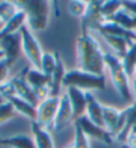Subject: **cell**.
I'll use <instances>...</instances> for the list:
<instances>
[{"mask_svg": "<svg viewBox=\"0 0 136 148\" xmlns=\"http://www.w3.org/2000/svg\"><path fill=\"white\" fill-rule=\"evenodd\" d=\"M77 69L95 75H105V52L90 33L81 34L75 42Z\"/></svg>", "mask_w": 136, "mask_h": 148, "instance_id": "1", "label": "cell"}, {"mask_svg": "<svg viewBox=\"0 0 136 148\" xmlns=\"http://www.w3.org/2000/svg\"><path fill=\"white\" fill-rule=\"evenodd\" d=\"M17 8L25 12L27 27L29 31L44 32L48 28L52 1L48 0H23L15 1Z\"/></svg>", "mask_w": 136, "mask_h": 148, "instance_id": "2", "label": "cell"}, {"mask_svg": "<svg viewBox=\"0 0 136 148\" xmlns=\"http://www.w3.org/2000/svg\"><path fill=\"white\" fill-rule=\"evenodd\" d=\"M105 64L110 71V77L118 94L126 102H133L132 90L130 86V77L126 74L122 60L112 53H105Z\"/></svg>", "mask_w": 136, "mask_h": 148, "instance_id": "3", "label": "cell"}, {"mask_svg": "<svg viewBox=\"0 0 136 148\" xmlns=\"http://www.w3.org/2000/svg\"><path fill=\"white\" fill-rule=\"evenodd\" d=\"M66 89L74 87V89L82 90L85 92H89L91 90H105L106 89V77L105 75H95L86 71L78 70H70L66 73L64 83Z\"/></svg>", "mask_w": 136, "mask_h": 148, "instance_id": "4", "label": "cell"}, {"mask_svg": "<svg viewBox=\"0 0 136 148\" xmlns=\"http://www.w3.org/2000/svg\"><path fill=\"white\" fill-rule=\"evenodd\" d=\"M20 36H21V50L24 56L27 57L29 64L32 65V68L40 70V62L44 52L37 38L33 36V33L29 31L27 25H24L20 29Z\"/></svg>", "mask_w": 136, "mask_h": 148, "instance_id": "5", "label": "cell"}, {"mask_svg": "<svg viewBox=\"0 0 136 148\" xmlns=\"http://www.w3.org/2000/svg\"><path fill=\"white\" fill-rule=\"evenodd\" d=\"M25 81L29 85L32 90L34 91L38 101H44L48 97H50V77L45 75L42 71L37 69L29 68L25 74Z\"/></svg>", "mask_w": 136, "mask_h": 148, "instance_id": "6", "label": "cell"}, {"mask_svg": "<svg viewBox=\"0 0 136 148\" xmlns=\"http://www.w3.org/2000/svg\"><path fill=\"white\" fill-rule=\"evenodd\" d=\"M59 97H48L46 99H44V101H41L40 103H38V106L36 107V111H37L36 123L40 127L46 128L50 124L53 126L57 110H58Z\"/></svg>", "mask_w": 136, "mask_h": 148, "instance_id": "7", "label": "cell"}, {"mask_svg": "<svg viewBox=\"0 0 136 148\" xmlns=\"http://www.w3.org/2000/svg\"><path fill=\"white\" fill-rule=\"evenodd\" d=\"M28 69L29 68H25L24 71H20L17 75H15V77H13L12 79H10L8 82H10L11 86H12L15 97H20V98H23L24 101L29 102L31 105L37 107L40 101H38V98L36 97V94H34V91L29 87V85L27 83V81H25V74H27Z\"/></svg>", "mask_w": 136, "mask_h": 148, "instance_id": "8", "label": "cell"}, {"mask_svg": "<svg viewBox=\"0 0 136 148\" xmlns=\"http://www.w3.org/2000/svg\"><path fill=\"white\" fill-rule=\"evenodd\" d=\"M0 50L4 52V56H5L4 60L7 61V64L10 65V66H12L23 52L20 32L0 38Z\"/></svg>", "mask_w": 136, "mask_h": 148, "instance_id": "9", "label": "cell"}, {"mask_svg": "<svg viewBox=\"0 0 136 148\" xmlns=\"http://www.w3.org/2000/svg\"><path fill=\"white\" fill-rule=\"evenodd\" d=\"M75 123L81 127V130L83 131V134L87 136V138H93L96 139L99 142L105 143V144H111L112 143V135L108 132L105 127H99L96 124H94L89 118L85 115L81 119H78Z\"/></svg>", "mask_w": 136, "mask_h": 148, "instance_id": "10", "label": "cell"}, {"mask_svg": "<svg viewBox=\"0 0 136 148\" xmlns=\"http://www.w3.org/2000/svg\"><path fill=\"white\" fill-rule=\"evenodd\" d=\"M102 4L103 1H87V11L85 16L81 18L82 34L89 33V29H94V27L105 21L102 16Z\"/></svg>", "mask_w": 136, "mask_h": 148, "instance_id": "11", "label": "cell"}, {"mask_svg": "<svg viewBox=\"0 0 136 148\" xmlns=\"http://www.w3.org/2000/svg\"><path fill=\"white\" fill-rule=\"evenodd\" d=\"M66 95L70 101V106L71 110H73V122L75 123L78 119H81L82 116L86 115V92L82 91V90L74 89V87H69V89H66Z\"/></svg>", "mask_w": 136, "mask_h": 148, "instance_id": "12", "label": "cell"}, {"mask_svg": "<svg viewBox=\"0 0 136 148\" xmlns=\"http://www.w3.org/2000/svg\"><path fill=\"white\" fill-rule=\"evenodd\" d=\"M94 29H95L100 36H102V34H107V36L122 37V38H126V40L131 41V42H136V32L127 31V29L122 28L120 25L115 24V23L110 21V20H105L103 23L95 25Z\"/></svg>", "mask_w": 136, "mask_h": 148, "instance_id": "13", "label": "cell"}, {"mask_svg": "<svg viewBox=\"0 0 136 148\" xmlns=\"http://www.w3.org/2000/svg\"><path fill=\"white\" fill-rule=\"evenodd\" d=\"M73 120V110L70 106V101H69L66 94H62L59 97V105L58 110H57L56 118L53 122V130L54 131H61L62 128H65V126H68Z\"/></svg>", "mask_w": 136, "mask_h": 148, "instance_id": "14", "label": "cell"}, {"mask_svg": "<svg viewBox=\"0 0 136 148\" xmlns=\"http://www.w3.org/2000/svg\"><path fill=\"white\" fill-rule=\"evenodd\" d=\"M56 57H57L56 69L50 75V97H59L61 87L64 86L62 83H64L66 73H68L65 69V65H64V62L61 60V56L58 53H56Z\"/></svg>", "mask_w": 136, "mask_h": 148, "instance_id": "15", "label": "cell"}, {"mask_svg": "<svg viewBox=\"0 0 136 148\" xmlns=\"http://www.w3.org/2000/svg\"><path fill=\"white\" fill-rule=\"evenodd\" d=\"M87 99V108H86V116L89 118L94 124L99 127H105L103 123V105H100L91 92H86Z\"/></svg>", "mask_w": 136, "mask_h": 148, "instance_id": "16", "label": "cell"}, {"mask_svg": "<svg viewBox=\"0 0 136 148\" xmlns=\"http://www.w3.org/2000/svg\"><path fill=\"white\" fill-rule=\"evenodd\" d=\"M7 102H10L12 107L16 110V112L20 115H24L28 119H31V122H36V115H37V111H36V106L31 105L29 102L24 101L20 97H8L5 99Z\"/></svg>", "mask_w": 136, "mask_h": 148, "instance_id": "17", "label": "cell"}, {"mask_svg": "<svg viewBox=\"0 0 136 148\" xmlns=\"http://www.w3.org/2000/svg\"><path fill=\"white\" fill-rule=\"evenodd\" d=\"M24 25H27V16L25 12L19 9L17 13L13 16L11 20H8L7 23H4L1 31H0V38H3L5 36H10L13 33H19L20 29H21Z\"/></svg>", "mask_w": 136, "mask_h": 148, "instance_id": "18", "label": "cell"}, {"mask_svg": "<svg viewBox=\"0 0 136 148\" xmlns=\"http://www.w3.org/2000/svg\"><path fill=\"white\" fill-rule=\"evenodd\" d=\"M124 114H126V123L124 127L122 130V132L116 136V140L120 143H126L127 138L131 135V132L133 131V128L136 127V103H132L131 106L124 110Z\"/></svg>", "mask_w": 136, "mask_h": 148, "instance_id": "19", "label": "cell"}, {"mask_svg": "<svg viewBox=\"0 0 136 148\" xmlns=\"http://www.w3.org/2000/svg\"><path fill=\"white\" fill-rule=\"evenodd\" d=\"M31 130H32V135H33V140L37 148H54L52 136L49 135V132L45 128L40 127L36 122H32Z\"/></svg>", "mask_w": 136, "mask_h": 148, "instance_id": "20", "label": "cell"}, {"mask_svg": "<svg viewBox=\"0 0 136 148\" xmlns=\"http://www.w3.org/2000/svg\"><path fill=\"white\" fill-rule=\"evenodd\" d=\"M1 145L11 147V148H37L32 136L23 135V134L8 136V138H3Z\"/></svg>", "mask_w": 136, "mask_h": 148, "instance_id": "21", "label": "cell"}, {"mask_svg": "<svg viewBox=\"0 0 136 148\" xmlns=\"http://www.w3.org/2000/svg\"><path fill=\"white\" fill-rule=\"evenodd\" d=\"M102 37H103V40L110 45V48L116 53V57H119L120 60L126 56L127 50L130 49V46L133 44V42H131V41L126 40V38H122V37L107 36V34H102Z\"/></svg>", "mask_w": 136, "mask_h": 148, "instance_id": "22", "label": "cell"}, {"mask_svg": "<svg viewBox=\"0 0 136 148\" xmlns=\"http://www.w3.org/2000/svg\"><path fill=\"white\" fill-rule=\"evenodd\" d=\"M110 21L115 23V24L120 25L122 28L127 29V31H131V32H135L136 31V17L131 16L128 12H126L123 8L114 16V17L110 18Z\"/></svg>", "mask_w": 136, "mask_h": 148, "instance_id": "23", "label": "cell"}, {"mask_svg": "<svg viewBox=\"0 0 136 148\" xmlns=\"http://www.w3.org/2000/svg\"><path fill=\"white\" fill-rule=\"evenodd\" d=\"M122 65L124 68V71L128 77H133L136 70V42H133L127 50L126 56L122 58Z\"/></svg>", "mask_w": 136, "mask_h": 148, "instance_id": "24", "label": "cell"}, {"mask_svg": "<svg viewBox=\"0 0 136 148\" xmlns=\"http://www.w3.org/2000/svg\"><path fill=\"white\" fill-rule=\"evenodd\" d=\"M56 64H57V57L56 53L52 52H44L42 57H41V62H40V71H42L45 75H52L54 69H56Z\"/></svg>", "mask_w": 136, "mask_h": 148, "instance_id": "25", "label": "cell"}, {"mask_svg": "<svg viewBox=\"0 0 136 148\" xmlns=\"http://www.w3.org/2000/svg\"><path fill=\"white\" fill-rule=\"evenodd\" d=\"M19 8L16 5L15 1H0V20L3 23H7L8 20L13 17L17 13Z\"/></svg>", "mask_w": 136, "mask_h": 148, "instance_id": "26", "label": "cell"}, {"mask_svg": "<svg viewBox=\"0 0 136 148\" xmlns=\"http://www.w3.org/2000/svg\"><path fill=\"white\" fill-rule=\"evenodd\" d=\"M68 11L73 17L82 18L87 11V1H83V0H73V1H69Z\"/></svg>", "mask_w": 136, "mask_h": 148, "instance_id": "27", "label": "cell"}, {"mask_svg": "<svg viewBox=\"0 0 136 148\" xmlns=\"http://www.w3.org/2000/svg\"><path fill=\"white\" fill-rule=\"evenodd\" d=\"M122 7V1H103L102 4V16L105 20H110L111 17H114L120 9Z\"/></svg>", "mask_w": 136, "mask_h": 148, "instance_id": "28", "label": "cell"}, {"mask_svg": "<svg viewBox=\"0 0 136 148\" xmlns=\"http://www.w3.org/2000/svg\"><path fill=\"white\" fill-rule=\"evenodd\" d=\"M17 115L19 114L16 112V110L12 107V105L10 102H4L3 105H0V126L12 120Z\"/></svg>", "mask_w": 136, "mask_h": 148, "instance_id": "29", "label": "cell"}, {"mask_svg": "<svg viewBox=\"0 0 136 148\" xmlns=\"http://www.w3.org/2000/svg\"><path fill=\"white\" fill-rule=\"evenodd\" d=\"M75 148H90L89 138L83 134L81 127L77 123H74V139H73Z\"/></svg>", "mask_w": 136, "mask_h": 148, "instance_id": "30", "label": "cell"}, {"mask_svg": "<svg viewBox=\"0 0 136 148\" xmlns=\"http://www.w3.org/2000/svg\"><path fill=\"white\" fill-rule=\"evenodd\" d=\"M10 68L11 66L7 64L5 60H1V61H0V86L7 82V78H8V70H10Z\"/></svg>", "mask_w": 136, "mask_h": 148, "instance_id": "31", "label": "cell"}, {"mask_svg": "<svg viewBox=\"0 0 136 148\" xmlns=\"http://www.w3.org/2000/svg\"><path fill=\"white\" fill-rule=\"evenodd\" d=\"M122 7L126 12H128L131 16L136 17V0H130V1H122Z\"/></svg>", "mask_w": 136, "mask_h": 148, "instance_id": "32", "label": "cell"}, {"mask_svg": "<svg viewBox=\"0 0 136 148\" xmlns=\"http://www.w3.org/2000/svg\"><path fill=\"white\" fill-rule=\"evenodd\" d=\"M124 144H127L130 148H136V134H131V135L127 138Z\"/></svg>", "mask_w": 136, "mask_h": 148, "instance_id": "33", "label": "cell"}, {"mask_svg": "<svg viewBox=\"0 0 136 148\" xmlns=\"http://www.w3.org/2000/svg\"><path fill=\"white\" fill-rule=\"evenodd\" d=\"M133 81H132V97H133V103H136V70L133 74Z\"/></svg>", "mask_w": 136, "mask_h": 148, "instance_id": "34", "label": "cell"}, {"mask_svg": "<svg viewBox=\"0 0 136 148\" xmlns=\"http://www.w3.org/2000/svg\"><path fill=\"white\" fill-rule=\"evenodd\" d=\"M4 102H7V101H5V98H4V97L1 95V94H0V105H3Z\"/></svg>", "mask_w": 136, "mask_h": 148, "instance_id": "35", "label": "cell"}, {"mask_svg": "<svg viewBox=\"0 0 136 148\" xmlns=\"http://www.w3.org/2000/svg\"><path fill=\"white\" fill-rule=\"evenodd\" d=\"M65 148H75V145H74V143L71 142V143H69V144H68V145H66V147H65Z\"/></svg>", "mask_w": 136, "mask_h": 148, "instance_id": "36", "label": "cell"}, {"mask_svg": "<svg viewBox=\"0 0 136 148\" xmlns=\"http://www.w3.org/2000/svg\"><path fill=\"white\" fill-rule=\"evenodd\" d=\"M4 57H5V56H4V52H1V50H0V61H1V60H4Z\"/></svg>", "mask_w": 136, "mask_h": 148, "instance_id": "37", "label": "cell"}, {"mask_svg": "<svg viewBox=\"0 0 136 148\" xmlns=\"http://www.w3.org/2000/svg\"><path fill=\"white\" fill-rule=\"evenodd\" d=\"M3 25H4V23L0 20V31H1V28H3Z\"/></svg>", "mask_w": 136, "mask_h": 148, "instance_id": "38", "label": "cell"}, {"mask_svg": "<svg viewBox=\"0 0 136 148\" xmlns=\"http://www.w3.org/2000/svg\"><path fill=\"white\" fill-rule=\"evenodd\" d=\"M122 148H130V147H128L127 144H123V145H122Z\"/></svg>", "mask_w": 136, "mask_h": 148, "instance_id": "39", "label": "cell"}, {"mask_svg": "<svg viewBox=\"0 0 136 148\" xmlns=\"http://www.w3.org/2000/svg\"><path fill=\"white\" fill-rule=\"evenodd\" d=\"M1 142H3V138H0V145H1Z\"/></svg>", "mask_w": 136, "mask_h": 148, "instance_id": "40", "label": "cell"}]
</instances>
